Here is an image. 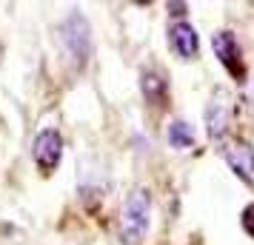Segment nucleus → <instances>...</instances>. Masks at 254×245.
I'll return each instance as SVG.
<instances>
[{
    "instance_id": "nucleus-1",
    "label": "nucleus",
    "mask_w": 254,
    "mask_h": 245,
    "mask_svg": "<svg viewBox=\"0 0 254 245\" xmlns=\"http://www.w3.org/2000/svg\"><path fill=\"white\" fill-rule=\"evenodd\" d=\"M149 211H151V197L146 188H137V191L128 194V199L123 202V211H120V237H123V243L134 245L143 240V234L149 228Z\"/></svg>"
},
{
    "instance_id": "nucleus-2",
    "label": "nucleus",
    "mask_w": 254,
    "mask_h": 245,
    "mask_svg": "<svg viewBox=\"0 0 254 245\" xmlns=\"http://www.w3.org/2000/svg\"><path fill=\"white\" fill-rule=\"evenodd\" d=\"M60 43L66 49V54H69L77 66H83L86 60H89V51H92V29L86 23V17L77 12H71L63 26H60Z\"/></svg>"
},
{
    "instance_id": "nucleus-3",
    "label": "nucleus",
    "mask_w": 254,
    "mask_h": 245,
    "mask_svg": "<svg viewBox=\"0 0 254 245\" xmlns=\"http://www.w3.org/2000/svg\"><path fill=\"white\" fill-rule=\"evenodd\" d=\"M211 46H214V54L220 57V63L226 66L234 80H246V63L240 57V46H237V40L231 37V32H217V35L211 37Z\"/></svg>"
},
{
    "instance_id": "nucleus-4",
    "label": "nucleus",
    "mask_w": 254,
    "mask_h": 245,
    "mask_svg": "<svg viewBox=\"0 0 254 245\" xmlns=\"http://www.w3.org/2000/svg\"><path fill=\"white\" fill-rule=\"evenodd\" d=\"M223 157H226L229 168L240 177L246 186H254V148L249 143H243V140L229 143L223 148Z\"/></svg>"
},
{
    "instance_id": "nucleus-5",
    "label": "nucleus",
    "mask_w": 254,
    "mask_h": 245,
    "mask_svg": "<svg viewBox=\"0 0 254 245\" xmlns=\"http://www.w3.org/2000/svg\"><path fill=\"white\" fill-rule=\"evenodd\" d=\"M60 157H63V140H60V134L55 129L40 131L37 140H35V160L40 165V171L43 174L55 171L60 163Z\"/></svg>"
},
{
    "instance_id": "nucleus-6",
    "label": "nucleus",
    "mask_w": 254,
    "mask_h": 245,
    "mask_svg": "<svg viewBox=\"0 0 254 245\" xmlns=\"http://www.w3.org/2000/svg\"><path fill=\"white\" fill-rule=\"evenodd\" d=\"M169 43H172L174 54H180L183 60L197 57L200 40H197V32L189 23H174L172 29H169Z\"/></svg>"
},
{
    "instance_id": "nucleus-7",
    "label": "nucleus",
    "mask_w": 254,
    "mask_h": 245,
    "mask_svg": "<svg viewBox=\"0 0 254 245\" xmlns=\"http://www.w3.org/2000/svg\"><path fill=\"white\" fill-rule=\"evenodd\" d=\"M229 114L231 108L229 103H226V94L217 92V97L208 103L206 108V126H208V137H214V140H220L226 131H229Z\"/></svg>"
},
{
    "instance_id": "nucleus-8",
    "label": "nucleus",
    "mask_w": 254,
    "mask_h": 245,
    "mask_svg": "<svg viewBox=\"0 0 254 245\" xmlns=\"http://www.w3.org/2000/svg\"><path fill=\"white\" fill-rule=\"evenodd\" d=\"M140 89H143V97L151 105H160L166 100V80H163L160 74H154V71H146L140 77Z\"/></svg>"
},
{
    "instance_id": "nucleus-9",
    "label": "nucleus",
    "mask_w": 254,
    "mask_h": 245,
    "mask_svg": "<svg viewBox=\"0 0 254 245\" xmlns=\"http://www.w3.org/2000/svg\"><path fill=\"white\" fill-rule=\"evenodd\" d=\"M169 143H172L174 148H189V146H194V131L189 123L183 120H177L169 126Z\"/></svg>"
},
{
    "instance_id": "nucleus-10",
    "label": "nucleus",
    "mask_w": 254,
    "mask_h": 245,
    "mask_svg": "<svg viewBox=\"0 0 254 245\" xmlns=\"http://www.w3.org/2000/svg\"><path fill=\"white\" fill-rule=\"evenodd\" d=\"M240 222H243V231H246V234H249V237L254 240V202H252V205H246V208H243Z\"/></svg>"
}]
</instances>
